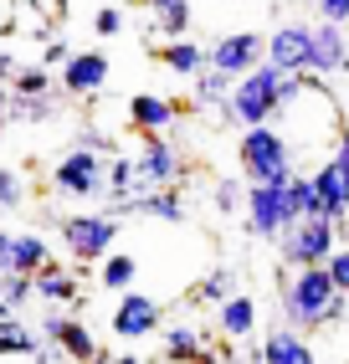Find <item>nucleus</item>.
<instances>
[{
	"label": "nucleus",
	"instance_id": "obj_11",
	"mask_svg": "<svg viewBox=\"0 0 349 364\" xmlns=\"http://www.w3.org/2000/svg\"><path fill=\"white\" fill-rule=\"evenodd\" d=\"M206 52H211V67L216 72L241 77V72H252V67L267 62V36H257V31H226L221 41H211Z\"/></svg>",
	"mask_w": 349,
	"mask_h": 364
},
{
	"label": "nucleus",
	"instance_id": "obj_25",
	"mask_svg": "<svg viewBox=\"0 0 349 364\" xmlns=\"http://www.w3.org/2000/svg\"><path fill=\"white\" fill-rule=\"evenodd\" d=\"M46 349V338L36 333V328H26L21 318H6L0 323V354H26V359H36Z\"/></svg>",
	"mask_w": 349,
	"mask_h": 364
},
{
	"label": "nucleus",
	"instance_id": "obj_7",
	"mask_svg": "<svg viewBox=\"0 0 349 364\" xmlns=\"http://www.w3.org/2000/svg\"><path fill=\"white\" fill-rule=\"evenodd\" d=\"M103 180H108V159L83 149V144H72V149L52 164V190L67 200H98L103 196Z\"/></svg>",
	"mask_w": 349,
	"mask_h": 364
},
{
	"label": "nucleus",
	"instance_id": "obj_46",
	"mask_svg": "<svg viewBox=\"0 0 349 364\" xmlns=\"http://www.w3.org/2000/svg\"><path fill=\"white\" fill-rule=\"evenodd\" d=\"M149 6H155V11H165V6H180V0H149Z\"/></svg>",
	"mask_w": 349,
	"mask_h": 364
},
{
	"label": "nucleus",
	"instance_id": "obj_1",
	"mask_svg": "<svg viewBox=\"0 0 349 364\" xmlns=\"http://www.w3.org/2000/svg\"><path fill=\"white\" fill-rule=\"evenodd\" d=\"M344 293L334 287L329 277V267H293V272H283V293H278V313H283V323H293L298 333H308V328H329L344 318Z\"/></svg>",
	"mask_w": 349,
	"mask_h": 364
},
{
	"label": "nucleus",
	"instance_id": "obj_40",
	"mask_svg": "<svg viewBox=\"0 0 349 364\" xmlns=\"http://www.w3.org/2000/svg\"><path fill=\"white\" fill-rule=\"evenodd\" d=\"M11 77H16V57L0 46V82H11Z\"/></svg>",
	"mask_w": 349,
	"mask_h": 364
},
{
	"label": "nucleus",
	"instance_id": "obj_5",
	"mask_svg": "<svg viewBox=\"0 0 349 364\" xmlns=\"http://www.w3.org/2000/svg\"><path fill=\"white\" fill-rule=\"evenodd\" d=\"M339 247V221H329V215H303V221H293L283 236H278V257L283 267L293 272V267H318L329 262Z\"/></svg>",
	"mask_w": 349,
	"mask_h": 364
},
{
	"label": "nucleus",
	"instance_id": "obj_37",
	"mask_svg": "<svg viewBox=\"0 0 349 364\" xmlns=\"http://www.w3.org/2000/svg\"><path fill=\"white\" fill-rule=\"evenodd\" d=\"M67 57H72V46H67V36H52V41L41 46V67H62Z\"/></svg>",
	"mask_w": 349,
	"mask_h": 364
},
{
	"label": "nucleus",
	"instance_id": "obj_38",
	"mask_svg": "<svg viewBox=\"0 0 349 364\" xmlns=\"http://www.w3.org/2000/svg\"><path fill=\"white\" fill-rule=\"evenodd\" d=\"M78 144H83V149H93V154H103V159L113 154V139H108V134H98L93 124H88V129L78 134Z\"/></svg>",
	"mask_w": 349,
	"mask_h": 364
},
{
	"label": "nucleus",
	"instance_id": "obj_8",
	"mask_svg": "<svg viewBox=\"0 0 349 364\" xmlns=\"http://www.w3.org/2000/svg\"><path fill=\"white\" fill-rule=\"evenodd\" d=\"M139 154H134V196L144 190H170L185 180V164H180V149L165 139V134H139Z\"/></svg>",
	"mask_w": 349,
	"mask_h": 364
},
{
	"label": "nucleus",
	"instance_id": "obj_31",
	"mask_svg": "<svg viewBox=\"0 0 349 364\" xmlns=\"http://www.w3.org/2000/svg\"><path fill=\"white\" fill-rule=\"evenodd\" d=\"M288 205H293V215H298V221H303V215H323V210H318L313 175H293V180H288Z\"/></svg>",
	"mask_w": 349,
	"mask_h": 364
},
{
	"label": "nucleus",
	"instance_id": "obj_27",
	"mask_svg": "<svg viewBox=\"0 0 349 364\" xmlns=\"http://www.w3.org/2000/svg\"><path fill=\"white\" fill-rule=\"evenodd\" d=\"M46 257H52V252H46V236H36V231L11 236V272H36Z\"/></svg>",
	"mask_w": 349,
	"mask_h": 364
},
{
	"label": "nucleus",
	"instance_id": "obj_19",
	"mask_svg": "<svg viewBox=\"0 0 349 364\" xmlns=\"http://www.w3.org/2000/svg\"><path fill=\"white\" fill-rule=\"evenodd\" d=\"M262 364H318V354L293 323H278L262 338Z\"/></svg>",
	"mask_w": 349,
	"mask_h": 364
},
{
	"label": "nucleus",
	"instance_id": "obj_23",
	"mask_svg": "<svg viewBox=\"0 0 349 364\" xmlns=\"http://www.w3.org/2000/svg\"><path fill=\"white\" fill-rule=\"evenodd\" d=\"M231 87H236V77H226V72L206 67L201 77H195V108H211L216 118H226V98H231Z\"/></svg>",
	"mask_w": 349,
	"mask_h": 364
},
{
	"label": "nucleus",
	"instance_id": "obj_18",
	"mask_svg": "<svg viewBox=\"0 0 349 364\" xmlns=\"http://www.w3.org/2000/svg\"><path fill=\"white\" fill-rule=\"evenodd\" d=\"M31 287H36V298L41 303H52V308H67V303H78V272H72V267H62V262H52L46 257L36 272H31Z\"/></svg>",
	"mask_w": 349,
	"mask_h": 364
},
{
	"label": "nucleus",
	"instance_id": "obj_47",
	"mask_svg": "<svg viewBox=\"0 0 349 364\" xmlns=\"http://www.w3.org/2000/svg\"><path fill=\"white\" fill-rule=\"evenodd\" d=\"M0 252H11V236H6V231H0Z\"/></svg>",
	"mask_w": 349,
	"mask_h": 364
},
{
	"label": "nucleus",
	"instance_id": "obj_3",
	"mask_svg": "<svg viewBox=\"0 0 349 364\" xmlns=\"http://www.w3.org/2000/svg\"><path fill=\"white\" fill-rule=\"evenodd\" d=\"M278 87H283V72L262 62L252 72H241L236 87H231V98H226V124L236 129H257L267 124V118H278L283 113V98H278Z\"/></svg>",
	"mask_w": 349,
	"mask_h": 364
},
{
	"label": "nucleus",
	"instance_id": "obj_22",
	"mask_svg": "<svg viewBox=\"0 0 349 364\" xmlns=\"http://www.w3.org/2000/svg\"><path fill=\"white\" fill-rule=\"evenodd\" d=\"M216 328L226 333V338H246V333H257V303L236 287V293L216 308Z\"/></svg>",
	"mask_w": 349,
	"mask_h": 364
},
{
	"label": "nucleus",
	"instance_id": "obj_14",
	"mask_svg": "<svg viewBox=\"0 0 349 364\" xmlns=\"http://www.w3.org/2000/svg\"><path fill=\"white\" fill-rule=\"evenodd\" d=\"M308 72H318V77H334V72H349V41H344V26H334V21H318V26H313Z\"/></svg>",
	"mask_w": 349,
	"mask_h": 364
},
{
	"label": "nucleus",
	"instance_id": "obj_30",
	"mask_svg": "<svg viewBox=\"0 0 349 364\" xmlns=\"http://www.w3.org/2000/svg\"><path fill=\"white\" fill-rule=\"evenodd\" d=\"M11 92L16 98H41V92H57V82H52V67H16V77H11Z\"/></svg>",
	"mask_w": 349,
	"mask_h": 364
},
{
	"label": "nucleus",
	"instance_id": "obj_6",
	"mask_svg": "<svg viewBox=\"0 0 349 364\" xmlns=\"http://www.w3.org/2000/svg\"><path fill=\"white\" fill-rule=\"evenodd\" d=\"M246 236L257 241H278L298 215L288 205V180H262V185H246Z\"/></svg>",
	"mask_w": 349,
	"mask_h": 364
},
{
	"label": "nucleus",
	"instance_id": "obj_9",
	"mask_svg": "<svg viewBox=\"0 0 349 364\" xmlns=\"http://www.w3.org/2000/svg\"><path fill=\"white\" fill-rule=\"evenodd\" d=\"M113 338L118 344H139V338H160L165 328V308L160 298H149V293H118V308H113V318H108Z\"/></svg>",
	"mask_w": 349,
	"mask_h": 364
},
{
	"label": "nucleus",
	"instance_id": "obj_4",
	"mask_svg": "<svg viewBox=\"0 0 349 364\" xmlns=\"http://www.w3.org/2000/svg\"><path fill=\"white\" fill-rule=\"evenodd\" d=\"M57 231H62L67 257L83 267V262H103L113 252V241L123 231V215H113V210H72V215L57 221Z\"/></svg>",
	"mask_w": 349,
	"mask_h": 364
},
{
	"label": "nucleus",
	"instance_id": "obj_28",
	"mask_svg": "<svg viewBox=\"0 0 349 364\" xmlns=\"http://www.w3.org/2000/svg\"><path fill=\"white\" fill-rule=\"evenodd\" d=\"M236 293V272H231V267H216V272H206L201 282H195V303H211V308H221V303H226Z\"/></svg>",
	"mask_w": 349,
	"mask_h": 364
},
{
	"label": "nucleus",
	"instance_id": "obj_17",
	"mask_svg": "<svg viewBox=\"0 0 349 364\" xmlns=\"http://www.w3.org/2000/svg\"><path fill=\"white\" fill-rule=\"evenodd\" d=\"M113 215H144V221H165V226H180L185 221V205H180V190H144V196H129Z\"/></svg>",
	"mask_w": 349,
	"mask_h": 364
},
{
	"label": "nucleus",
	"instance_id": "obj_32",
	"mask_svg": "<svg viewBox=\"0 0 349 364\" xmlns=\"http://www.w3.org/2000/svg\"><path fill=\"white\" fill-rule=\"evenodd\" d=\"M21 200H26V180L11 164H0V210H21Z\"/></svg>",
	"mask_w": 349,
	"mask_h": 364
},
{
	"label": "nucleus",
	"instance_id": "obj_24",
	"mask_svg": "<svg viewBox=\"0 0 349 364\" xmlns=\"http://www.w3.org/2000/svg\"><path fill=\"white\" fill-rule=\"evenodd\" d=\"M134 277H139V262L129 252H108L103 262H98V282H103L108 293H129Z\"/></svg>",
	"mask_w": 349,
	"mask_h": 364
},
{
	"label": "nucleus",
	"instance_id": "obj_16",
	"mask_svg": "<svg viewBox=\"0 0 349 364\" xmlns=\"http://www.w3.org/2000/svg\"><path fill=\"white\" fill-rule=\"evenodd\" d=\"M174 118H180V103L165 98V92H134L129 98V129L134 134H170Z\"/></svg>",
	"mask_w": 349,
	"mask_h": 364
},
{
	"label": "nucleus",
	"instance_id": "obj_39",
	"mask_svg": "<svg viewBox=\"0 0 349 364\" xmlns=\"http://www.w3.org/2000/svg\"><path fill=\"white\" fill-rule=\"evenodd\" d=\"M318 21H334V26H344V21H349V0H318Z\"/></svg>",
	"mask_w": 349,
	"mask_h": 364
},
{
	"label": "nucleus",
	"instance_id": "obj_20",
	"mask_svg": "<svg viewBox=\"0 0 349 364\" xmlns=\"http://www.w3.org/2000/svg\"><path fill=\"white\" fill-rule=\"evenodd\" d=\"M160 349H165V364H195L211 349V338L195 323H165L160 328Z\"/></svg>",
	"mask_w": 349,
	"mask_h": 364
},
{
	"label": "nucleus",
	"instance_id": "obj_21",
	"mask_svg": "<svg viewBox=\"0 0 349 364\" xmlns=\"http://www.w3.org/2000/svg\"><path fill=\"white\" fill-rule=\"evenodd\" d=\"M160 62L174 72V77H201V72L211 67V52H206L201 41L180 36V41H165V46H160Z\"/></svg>",
	"mask_w": 349,
	"mask_h": 364
},
{
	"label": "nucleus",
	"instance_id": "obj_36",
	"mask_svg": "<svg viewBox=\"0 0 349 364\" xmlns=\"http://www.w3.org/2000/svg\"><path fill=\"white\" fill-rule=\"evenodd\" d=\"M93 31H98V36H118V31H123V11H118V6H103V11L93 16Z\"/></svg>",
	"mask_w": 349,
	"mask_h": 364
},
{
	"label": "nucleus",
	"instance_id": "obj_41",
	"mask_svg": "<svg viewBox=\"0 0 349 364\" xmlns=\"http://www.w3.org/2000/svg\"><path fill=\"white\" fill-rule=\"evenodd\" d=\"M0 118H11V82H0Z\"/></svg>",
	"mask_w": 349,
	"mask_h": 364
},
{
	"label": "nucleus",
	"instance_id": "obj_12",
	"mask_svg": "<svg viewBox=\"0 0 349 364\" xmlns=\"http://www.w3.org/2000/svg\"><path fill=\"white\" fill-rule=\"evenodd\" d=\"M108 72H113L108 52H72V57L62 62L57 87L67 92V98H93V92L108 87Z\"/></svg>",
	"mask_w": 349,
	"mask_h": 364
},
{
	"label": "nucleus",
	"instance_id": "obj_15",
	"mask_svg": "<svg viewBox=\"0 0 349 364\" xmlns=\"http://www.w3.org/2000/svg\"><path fill=\"white\" fill-rule=\"evenodd\" d=\"M308 46H313V26H278L267 36V62L278 72H308Z\"/></svg>",
	"mask_w": 349,
	"mask_h": 364
},
{
	"label": "nucleus",
	"instance_id": "obj_48",
	"mask_svg": "<svg viewBox=\"0 0 349 364\" xmlns=\"http://www.w3.org/2000/svg\"><path fill=\"white\" fill-rule=\"evenodd\" d=\"M98 364H108V354H103V359H98Z\"/></svg>",
	"mask_w": 349,
	"mask_h": 364
},
{
	"label": "nucleus",
	"instance_id": "obj_10",
	"mask_svg": "<svg viewBox=\"0 0 349 364\" xmlns=\"http://www.w3.org/2000/svg\"><path fill=\"white\" fill-rule=\"evenodd\" d=\"M41 338L52 344L62 359L72 364H98L103 359V349H98V338L83 318H72V313H46V323H41Z\"/></svg>",
	"mask_w": 349,
	"mask_h": 364
},
{
	"label": "nucleus",
	"instance_id": "obj_13",
	"mask_svg": "<svg viewBox=\"0 0 349 364\" xmlns=\"http://www.w3.org/2000/svg\"><path fill=\"white\" fill-rule=\"evenodd\" d=\"M313 190H318V210L329 215V221H344L349 215V164L339 154H329L313 169Z\"/></svg>",
	"mask_w": 349,
	"mask_h": 364
},
{
	"label": "nucleus",
	"instance_id": "obj_2",
	"mask_svg": "<svg viewBox=\"0 0 349 364\" xmlns=\"http://www.w3.org/2000/svg\"><path fill=\"white\" fill-rule=\"evenodd\" d=\"M236 164H241V180L246 185H262V180H293L298 169H293V144L283 129H241L236 139Z\"/></svg>",
	"mask_w": 349,
	"mask_h": 364
},
{
	"label": "nucleus",
	"instance_id": "obj_42",
	"mask_svg": "<svg viewBox=\"0 0 349 364\" xmlns=\"http://www.w3.org/2000/svg\"><path fill=\"white\" fill-rule=\"evenodd\" d=\"M195 364H226V354H221V349H206V354L195 359Z\"/></svg>",
	"mask_w": 349,
	"mask_h": 364
},
{
	"label": "nucleus",
	"instance_id": "obj_49",
	"mask_svg": "<svg viewBox=\"0 0 349 364\" xmlns=\"http://www.w3.org/2000/svg\"><path fill=\"white\" fill-rule=\"evenodd\" d=\"M344 26H349V21H344Z\"/></svg>",
	"mask_w": 349,
	"mask_h": 364
},
{
	"label": "nucleus",
	"instance_id": "obj_26",
	"mask_svg": "<svg viewBox=\"0 0 349 364\" xmlns=\"http://www.w3.org/2000/svg\"><path fill=\"white\" fill-rule=\"evenodd\" d=\"M103 196H108V205H113V210L134 196V154H108V180H103Z\"/></svg>",
	"mask_w": 349,
	"mask_h": 364
},
{
	"label": "nucleus",
	"instance_id": "obj_44",
	"mask_svg": "<svg viewBox=\"0 0 349 364\" xmlns=\"http://www.w3.org/2000/svg\"><path fill=\"white\" fill-rule=\"evenodd\" d=\"M6 318H16V308H11L6 298H0V323H6Z\"/></svg>",
	"mask_w": 349,
	"mask_h": 364
},
{
	"label": "nucleus",
	"instance_id": "obj_35",
	"mask_svg": "<svg viewBox=\"0 0 349 364\" xmlns=\"http://www.w3.org/2000/svg\"><path fill=\"white\" fill-rule=\"evenodd\" d=\"M216 210L221 215H236V205H241V180H216Z\"/></svg>",
	"mask_w": 349,
	"mask_h": 364
},
{
	"label": "nucleus",
	"instance_id": "obj_33",
	"mask_svg": "<svg viewBox=\"0 0 349 364\" xmlns=\"http://www.w3.org/2000/svg\"><path fill=\"white\" fill-rule=\"evenodd\" d=\"M0 298H6L11 308H21L26 298H36V287H31V272H6V277H0Z\"/></svg>",
	"mask_w": 349,
	"mask_h": 364
},
{
	"label": "nucleus",
	"instance_id": "obj_43",
	"mask_svg": "<svg viewBox=\"0 0 349 364\" xmlns=\"http://www.w3.org/2000/svg\"><path fill=\"white\" fill-rule=\"evenodd\" d=\"M113 364H149V359H139V354H118Z\"/></svg>",
	"mask_w": 349,
	"mask_h": 364
},
{
	"label": "nucleus",
	"instance_id": "obj_45",
	"mask_svg": "<svg viewBox=\"0 0 349 364\" xmlns=\"http://www.w3.org/2000/svg\"><path fill=\"white\" fill-rule=\"evenodd\" d=\"M16 6H21V11H41V0H16Z\"/></svg>",
	"mask_w": 349,
	"mask_h": 364
},
{
	"label": "nucleus",
	"instance_id": "obj_34",
	"mask_svg": "<svg viewBox=\"0 0 349 364\" xmlns=\"http://www.w3.org/2000/svg\"><path fill=\"white\" fill-rule=\"evenodd\" d=\"M323 267H329V277H334V287H339V293L349 298V241H339V247H334V257L323 262Z\"/></svg>",
	"mask_w": 349,
	"mask_h": 364
},
{
	"label": "nucleus",
	"instance_id": "obj_29",
	"mask_svg": "<svg viewBox=\"0 0 349 364\" xmlns=\"http://www.w3.org/2000/svg\"><path fill=\"white\" fill-rule=\"evenodd\" d=\"M57 92H41V98H16L11 92V124H46V118H57Z\"/></svg>",
	"mask_w": 349,
	"mask_h": 364
}]
</instances>
